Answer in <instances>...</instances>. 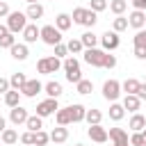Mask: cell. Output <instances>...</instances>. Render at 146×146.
<instances>
[{
	"instance_id": "obj_1",
	"label": "cell",
	"mask_w": 146,
	"mask_h": 146,
	"mask_svg": "<svg viewBox=\"0 0 146 146\" xmlns=\"http://www.w3.org/2000/svg\"><path fill=\"white\" fill-rule=\"evenodd\" d=\"M71 21H73V23H78V25H84V27H94V25H96V21H98V14H96V11H91V9H84V7H75V9H73Z\"/></svg>"
},
{
	"instance_id": "obj_2",
	"label": "cell",
	"mask_w": 146,
	"mask_h": 146,
	"mask_svg": "<svg viewBox=\"0 0 146 146\" xmlns=\"http://www.w3.org/2000/svg\"><path fill=\"white\" fill-rule=\"evenodd\" d=\"M62 68H64V73H66V80H68V82H73V84H78V82L82 80V71H80V62H78L75 57H66V59L62 62Z\"/></svg>"
},
{
	"instance_id": "obj_3",
	"label": "cell",
	"mask_w": 146,
	"mask_h": 146,
	"mask_svg": "<svg viewBox=\"0 0 146 146\" xmlns=\"http://www.w3.org/2000/svg\"><path fill=\"white\" fill-rule=\"evenodd\" d=\"M25 25H27V16H25V11H9V16H7V30H9L11 34L23 32Z\"/></svg>"
},
{
	"instance_id": "obj_4",
	"label": "cell",
	"mask_w": 146,
	"mask_h": 146,
	"mask_svg": "<svg viewBox=\"0 0 146 146\" xmlns=\"http://www.w3.org/2000/svg\"><path fill=\"white\" fill-rule=\"evenodd\" d=\"M39 39L48 46H57V43H62V32L55 25H43V27H39Z\"/></svg>"
},
{
	"instance_id": "obj_5",
	"label": "cell",
	"mask_w": 146,
	"mask_h": 146,
	"mask_svg": "<svg viewBox=\"0 0 146 146\" xmlns=\"http://www.w3.org/2000/svg\"><path fill=\"white\" fill-rule=\"evenodd\" d=\"M98 41H100V46H103V50H105V52L116 50V48H119V43H121L119 34H116L114 30H107L105 34H100V36H98Z\"/></svg>"
},
{
	"instance_id": "obj_6",
	"label": "cell",
	"mask_w": 146,
	"mask_h": 146,
	"mask_svg": "<svg viewBox=\"0 0 146 146\" xmlns=\"http://www.w3.org/2000/svg\"><path fill=\"white\" fill-rule=\"evenodd\" d=\"M82 55H84V62H87L89 66L103 68V59H105V50H103V48H87Z\"/></svg>"
},
{
	"instance_id": "obj_7",
	"label": "cell",
	"mask_w": 146,
	"mask_h": 146,
	"mask_svg": "<svg viewBox=\"0 0 146 146\" xmlns=\"http://www.w3.org/2000/svg\"><path fill=\"white\" fill-rule=\"evenodd\" d=\"M121 96V82L119 80H107L103 84V98L110 103H116V98Z\"/></svg>"
},
{
	"instance_id": "obj_8",
	"label": "cell",
	"mask_w": 146,
	"mask_h": 146,
	"mask_svg": "<svg viewBox=\"0 0 146 146\" xmlns=\"http://www.w3.org/2000/svg\"><path fill=\"white\" fill-rule=\"evenodd\" d=\"M57 110H59V105H57V98H46V100H41V103L36 105V116L46 119V116L55 114Z\"/></svg>"
},
{
	"instance_id": "obj_9",
	"label": "cell",
	"mask_w": 146,
	"mask_h": 146,
	"mask_svg": "<svg viewBox=\"0 0 146 146\" xmlns=\"http://www.w3.org/2000/svg\"><path fill=\"white\" fill-rule=\"evenodd\" d=\"M107 139H112L114 146H130V141H128V132H125L123 128H110Z\"/></svg>"
},
{
	"instance_id": "obj_10",
	"label": "cell",
	"mask_w": 146,
	"mask_h": 146,
	"mask_svg": "<svg viewBox=\"0 0 146 146\" xmlns=\"http://www.w3.org/2000/svg\"><path fill=\"white\" fill-rule=\"evenodd\" d=\"M87 135H89V139L96 141V144H105V141H107V130H105L100 123H98V125H89Z\"/></svg>"
},
{
	"instance_id": "obj_11",
	"label": "cell",
	"mask_w": 146,
	"mask_h": 146,
	"mask_svg": "<svg viewBox=\"0 0 146 146\" xmlns=\"http://www.w3.org/2000/svg\"><path fill=\"white\" fill-rule=\"evenodd\" d=\"M128 25L135 27V30H144V25H146V11H139V9L130 11V16H128Z\"/></svg>"
},
{
	"instance_id": "obj_12",
	"label": "cell",
	"mask_w": 146,
	"mask_h": 146,
	"mask_svg": "<svg viewBox=\"0 0 146 146\" xmlns=\"http://www.w3.org/2000/svg\"><path fill=\"white\" fill-rule=\"evenodd\" d=\"M41 89H43V84H41V82H39L36 78H34V80H27V82L23 84V89H21V96H27V98H34V96H36V94H39Z\"/></svg>"
},
{
	"instance_id": "obj_13",
	"label": "cell",
	"mask_w": 146,
	"mask_h": 146,
	"mask_svg": "<svg viewBox=\"0 0 146 146\" xmlns=\"http://www.w3.org/2000/svg\"><path fill=\"white\" fill-rule=\"evenodd\" d=\"M27 116H30V114H27V110H25V107H21V105H18V107H11V112H9V121H11L14 125H25Z\"/></svg>"
},
{
	"instance_id": "obj_14",
	"label": "cell",
	"mask_w": 146,
	"mask_h": 146,
	"mask_svg": "<svg viewBox=\"0 0 146 146\" xmlns=\"http://www.w3.org/2000/svg\"><path fill=\"white\" fill-rule=\"evenodd\" d=\"M128 128H130L132 132H141V130L146 128V116L139 114V112H135V114L130 116V121H128Z\"/></svg>"
},
{
	"instance_id": "obj_15",
	"label": "cell",
	"mask_w": 146,
	"mask_h": 146,
	"mask_svg": "<svg viewBox=\"0 0 146 146\" xmlns=\"http://www.w3.org/2000/svg\"><path fill=\"white\" fill-rule=\"evenodd\" d=\"M9 52H11V57H14V59H18V62H25V59H27V55H30L27 43H14V46L9 48Z\"/></svg>"
},
{
	"instance_id": "obj_16",
	"label": "cell",
	"mask_w": 146,
	"mask_h": 146,
	"mask_svg": "<svg viewBox=\"0 0 146 146\" xmlns=\"http://www.w3.org/2000/svg\"><path fill=\"white\" fill-rule=\"evenodd\" d=\"M68 112H71V123H80L84 121V114H87V107L75 103V105H68Z\"/></svg>"
},
{
	"instance_id": "obj_17",
	"label": "cell",
	"mask_w": 146,
	"mask_h": 146,
	"mask_svg": "<svg viewBox=\"0 0 146 146\" xmlns=\"http://www.w3.org/2000/svg\"><path fill=\"white\" fill-rule=\"evenodd\" d=\"M68 139V128L66 125H57V128H52V132H50V141H55V144H64Z\"/></svg>"
},
{
	"instance_id": "obj_18",
	"label": "cell",
	"mask_w": 146,
	"mask_h": 146,
	"mask_svg": "<svg viewBox=\"0 0 146 146\" xmlns=\"http://www.w3.org/2000/svg\"><path fill=\"white\" fill-rule=\"evenodd\" d=\"M16 43V36L7 30V25H0V48H11Z\"/></svg>"
},
{
	"instance_id": "obj_19",
	"label": "cell",
	"mask_w": 146,
	"mask_h": 146,
	"mask_svg": "<svg viewBox=\"0 0 146 146\" xmlns=\"http://www.w3.org/2000/svg\"><path fill=\"white\" fill-rule=\"evenodd\" d=\"M23 39H25V43H34L39 39V27L34 23H27L25 30H23Z\"/></svg>"
},
{
	"instance_id": "obj_20",
	"label": "cell",
	"mask_w": 146,
	"mask_h": 146,
	"mask_svg": "<svg viewBox=\"0 0 146 146\" xmlns=\"http://www.w3.org/2000/svg\"><path fill=\"white\" fill-rule=\"evenodd\" d=\"M139 80H135V78H128V80H123L121 82V91H125V96H135L137 94V89H139Z\"/></svg>"
},
{
	"instance_id": "obj_21",
	"label": "cell",
	"mask_w": 146,
	"mask_h": 146,
	"mask_svg": "<svg viewBox=\"0 0 146 146\" xmlns=\"http://www.w3.org/2000/svg\"><path fill=\"white\" fill-rule=\"evenodd\" d=\"M43 91L48 94V98H59V96L64 94L62 84H59V82H55V80H52V82H46V84H43Z\"/></svg>"
},
{
	"instance_id": "obj_22",
	"label": "cell",
	"mask_w": 146,
	"mask_h": 146,
	"mask_svg": "<svg viewBox=\"0 0 146 146\" xmlns=\"http://www.w3.org/2000/svg\"><path fill=\"white\" fill-rule=\"evenodd\" d=\"M71 25H73V21H71V16H68V14H64V11H62V14H57V18H55V27H57L59 32H66Z\"/></svg>"
},
{
	"instance_id": "obj_23",
	"label": "cell",
	"mask_w": 146,
	"mask_h": 146,
	"mask_svg": "<svg viewBox=\"0 0 146 146\" xmlns=\"http://www.w3.org/2000/svg\"><path fill=\"white\" fill-rule=\"evenodd\" d=\"M121 105H123V110H128V112H132V114H135V112H139V107H141V100H139L137 96H125Z\"/></svg>"
},
{
	"instance_id": "obj_24",
	"label": "cell",
	"mask_w": 146,
	"mask_h": 146,
	"mask_svg": "<svg viewBox=\"0 0 146 146\" xmlns=\"http://www.w3.org/2000/svg\"><path fill=\"white\" fill-rule=\"evenodd\" d=\"M0 141H2V144H7V146H11V144H16V141H18V132H16L14 128H5V130L0 132Z\"/></svg>"
},
{
	"instance_id": "obj_25",
	"label": "cell",
	"mask_w": 146,
	"mask_h": 146,
	"mask_svg": "<svg viewBox=\"0 0 146 146\" xmlns=\"http://www.w3.org/2000/svg\"><path fill=\"white\" fill-rule=\"evenodd\" d=\"M84 121H87L89 125H98V123L103 121V112H100V110H96V107H91V110H87Z\"/></svg>"
},
{
	"instance_id": "obj_26",
	"label": "cell",
	"mask_w": 146,
	"mask_h": 146,
	"mask_svg": "<svg viewBox=\"0 0 146 146\" xmlns=\"http://www.w3.org/2000/svg\"><path fill=\"white\" fill-rule=\"evenodd\" d=\"M25 16H27V18H32V21H39V18L43 16V5H39V2H34V5H27V11H25Z\"/></svg>"
},
{
	"instance_id": "obj_27",
	"label": "cell",
	"mask_w": 146,
	"mask_h": 146,
	"mask_svg": "<svg viewBox=\"0 0 146 146\" xmlns=\"http://www.w3.org/2000/svg\"><path fill=\"white\" fill-rule=\"evenodd\" d=\"M5 105H9V107H18V103H21V91H16V89H9L7 94H5Z\"/></svg>"
},
{
	"instance_id": "obj_28",
	"label": "cell",
	"mask_w": 146,
	"mask_h": 146,
	"mask_svg": "<svg viewBox=\"0 0 146 146\" xmlns=\"http://www.w3.org/2000/svg\"><path fill=\"white\" fill-rule=\"evenodd\" d=\"M55 121H57V125H68V123H71V112H68V107H59V110L55 112Z\"/></svg>"
},
{
	"instance_id": "obj_29",
	"label": "cell",
	"mask_w": 146,
	"mask_h": 146,
	"mask_svg": "<svg viewBox=\"0 0 146 146\" xmlns=\"http://www.w3.org/2000/svg\"><path fill=\"white\" fill-rule=\"evenodd\" d=\"M25 128L30 130V132H36V130H43V119L41 116H27V121H25Z\"/></svg>"
},
{
	"instance_id": "obj_30",
	"label": "cell",
	"mask_w": 146,
	"mask_h": 146,
	"mask_svg": "<svg viewBox=\"0 0 146 146\" xmlns=\"http://www.w3.org/2000/svg\"><path fill=\"white\" fill-rule=\"evenodd\" d=\"M25 82H27V78H25V73H14V75L9 78V87H11V89H16V91H21Z\"/></svg>"
},
{
	"instance_id": "obj_31",
	"label": "cell",
	"mask_w": 146,
	"mask_h": 146,
	"mask_svg": "<svg viewBox=\"0 0 146 146\" xmlns=\"http://www.w3.org/2000/svg\"><path fill=\"white\" fill-rule=\"evenodd\" d=\"M123 116H125L123 105H121V103H112V105H110V119H112V121H121Z\"/></svg>"
},
{
	"instance_id": "obj_32",
	"label": "cell",
	"mask_w": 146,
	"mask_h": 146,
	"mask_svg": "<svg viewBox=\"0 0 146 146\" xmlns=\"http://www.w3.org/2000/svg\"><path fill=\"white\" fill-rule=\"evenodd\" d=\"M107 7H110V11H112V14L123 16V11L128 9V2H125V0H110V5H107Z\"/></svg>"
},
{
	"instance_id": "obj_33",
	"label": "cell",
	"mask_w": 146,
	"mask_h": 146,
	"mask_svg": "<svg viewBox=\"0 0 146 146\" xmlns=\"http://www.w3.org/2000/svg\"><path fill=\"white\" fill-rule=\"evenodd\" d=\"M75 91H78V94H82V96H87V94H91V91H94V82L82 78V80L75 84Z\"/></svg>"
},
{
	"instance_id": "obj_34",
	"label": "cell",
	"mask_w": 146,
	"mask_h": 146,
	"mask_svg": "<svg viewBox=\"0 0 146 146\" xmlns=\"http://www.w3.org/2000/svg\"><path fill=\"white\" fill-rule=\"evenodd\" d=\"M80 41H82V46H84V48H96V43H98V36H96L94 32H84V34L80 36Z\"/></svg>"
},
{
	"instance_id": "obj_35",
	"label": "cell",
	"mask_w": 146,
	"mask_h": 146,
	"mask_svg": "<svg viewBox=\"0 0 146 146\" xmlns=\"http://www.w3.org/2000/svg\"><path fill=\"white\" fill-rule=\"evenodd\" d=\"M112 30H114L116 34L123 32V30H128V18H125V16H116L114 23H112Z\"/></svg>"
},
{
	"instance_id": "obj_36",
	"label": "cell",
	"mask_w": 146,
	"mask_h": 146,
	"mask_svg": "<svg viewBox=\"0 0 146 146\" xmlns=\"http://www.w3.org/2000/svg\"><path fill=\"white\" fill-rule=\"evenodd\" d=\"M48 141H50V135L46 130H36L34 132V146H46Z\"/></svg>"
},
{
	"instance_id": "obj_37",
	"label": "cell",
	"mask_w": 146,
	"mask_h": 146,
	"mask_svg": "<svg viewBox=\"0 0 146 146\" xmlns=\"http://www.w3.org/2000/svg\"><path fill=\"white\" fill-rule=\"evenodd\" d=\"M66 50H68V52H73V55H78V52H82V50H84V46H82V41H80V39H71V41L66 43Z\"/></svg>"
},
{
	"instance_id": "obj_38",
	"label": "cell",
	"mask_w": 146,
	"mask_h": 146,
	"mask_svg": "<svg viewBox=\"0 0 146 146\" xmlns=\"http://www.w3.org/2000/svg\"><path fill=\"white\" fill-rule=\"evenodd\" d=\"M135 48H146V30H137V34L132 36Z\"/></svg>"
},
{
	"instance_id": "obj_39",
	"label": "cell",
	"mask_w": 146,
	"mask_h": 146,
	"mask_svg": "<svg viewBox=\"0 0 146 146\" xmlns=\"http://www.w3.org/2000/svg\"><path fill=\"white\" fill-rule=\"evenodd\" d=\"M89 9L96 11V14H100V11L107 9V0H91V2H89Z\"/></svg>"
},
{
	"instance_id": "obj_40",
	"label": "cell",
	"mask_w": 146,
	"mask_h": 146,
	"mask_svg": "<svg viewBox=\"0 0 146 146\" xmlns=\"http://www.w3.org/2000/svg\"><path fill=\"white\" fill-rule=\"evenodd\" d=\"M46 62H48V71H50V73H55V71L62 68V59H57L55 55H52V57H46Z\"/></svg>"
},
{
	"instance_id": "obj_41",
	"label": "cell",
	"mask_w": 146,
	"mask_h": 146,
	"mask_svg": "<svg viewBox=\"0 0 146 146\" xmlns=\"http://www.w3.org/2000/svg\"><path fill=\"white\" fill-rule=\"evenodd\" d=\"M18 139H21V144H25V146H34V132H30V130L23 132Z\"/></svg>"
},
{
	"instance_id": "obj_42",
	"label": "cell",
	"mask_w": 146,
	"mask_h": 146,
	"mask_svg": "<svg viewBox=\"0 0 146 146\" xmlns=\"http://www.w3.org/2000/svg\"><path fill=\"white\" fill-rule=\"evenodd\" d=\"M128 141H130V146H144V137H141V132H132V135L128 137Z\"/></svg>"
},
{
	"instance_id": "obj_43",
	"label": "cell",
	"mask_w": 146,
	"mask_h": 146,
	"mask_svg": "<svg viewBox=\"0 0 146 146\" xmlns=\"http://www.w3.org/2000/svg\"><path fill=\"white\" fill-rule=\"evenodd\" d=\"M116 66V57L114 55H110V52H105V59H103V68H114Z\"/></svg>"
},
{
	"instance_id": "obj_44",
	"label": "cell",
	"mask_w": 146,
	"mask_h": 146,
	"mask_svg": "<svg viewBox=\"0 0 146 146\" xmlns=\"http://www.w3.org/2000/svg\"><path fill=\"white\" fill-rule=\"evenodd\" d=\"M36 71H39L41 75H50V71H48V62H46V57H41V59L36 62Z\"/></svg>"
},
{
	"instance_id": "obj_45",
	"label": "cell",
	"mask_w": 146,
	"mask_h": 146,
	"mask_svg": "<svg viewBox=\"0 0 146 146\" xmlns=\"http://www.w3.org/2000/svg\"><path fill=\"white\" fill-rule=\"evenodd\" d=\"M66 55H68L66 43H57V46H55V57H57V59H62V57H66Z\"/></svg>"
},
{
	"instance_id": "obj_46",
	"label": "cell",
	"mask_w": 146,
	"mask_h": 146,
	"mask_svg": "<svg viewBox=\"0 0 146 146\" xmlns=\"http://www.w3.org/2000/svg\"><path fill=\"white\" fill-rule=\"evenodd\" d=\"M139 100H146V82H141L139 84V89H137V94H135Z\"/></svg>"
},
{
	"instance_id": "obj_47",
	"label": "cell",
	"mask_w": 146,
	"mask_h": 146,
	"mask_svg": "<svg viewBox=\"0 0 146 146\" xmlns=\"http://www.w3.org/2000/svg\"><path fill=\"white\" fill-rule=\"evenodd\" d=\"M11 87H9V80L7 78H0V94H7Z\"/></svg>"
},
{
	"instance_id": "obj_48",
	"label": "cell",
	"mask_w": 146,
	"mask_h": 146,
	"mask_svg": "<svg viewBox=\"0 0 146 146\" xmlns=\"http://www.w3.org/2000/svg\"><path fill=\"white\" fill-rule=\"evenodd\" d=\"M5 16H9V5L5 0H0V18H5Z\"/></svg>"
},
{
	"instance_id": "obj_49",
	"label": "cell",
	"mask_w": 146,
	"mask_h": 146,
	"mask_svg": "<svg viewBox=\"0 0 146 146\" xmlns=\"http://www.w3.org/2000/svg\"><path fill=\"white\" fill-rule=\"evenodd\" d=\"M130 2H132V7H135V9L146 11V0H130Z\"/></svg>"
},
{
	"instance_id": "obj_50",
	"label": "cell",
	"mask_w": 146,
	"mask_h": 146,
	"mask_svg": "<svg viewBox=\"0 0 146 146\" xmlns=\"http://www.w3.org/2000/svg\"><path fill=\"white\" fill-rule=\"evenodd\" d=\"M135 57L137 59H146V48H135Z\"/></svg>"
},
{
	"instance_id": "obj_51",
	"label": "cell",
	"mask_w": 146,
	"mask_h": 146,
	"mask_svg": "<svg viewBox=\"0 0 146 146\" xmlns=\"http://www.w3.org/2000/svg\"><path fill=\"white\" fill-rule=\"evenodd\" d=\"M7 128V121H5V116H0V132Z\"/></svg>"
},
{
	"instance_id": "obj_52",
	"label": "cell",
	"mask_w": 146,
	"mask_h": 146,
	"mask_svg": "<svg viewBox=\"0 0 146 146\" xmlns=\"http://www.w3.org/2000/svg\"><path fill=\"white\" fill-rule=\"evenodd\" d=\"M141 137H144V146H146V128L141 130Z\"/></svg>"
},
{
	"instance_id": "obj_53",
	"label": "cell",
	"mask_w": 146,
	"mask_h": 146,
	"mask_svg": "<svg viewBox=\"0 0 146 146\" xmlns=\"http://www.w3.org/2000/svg\"><path fill=\"white\" fill-rule=\"evenodd\" d=\"M25 2H27V5H34V2H36V0H25Z\"/></svg>"
},
{
	"instance_id": "obj_54",
	"label": "cell",
	"mask_w": 146,
	"mask_h": 146,
	"mask_svg": "<svg viewBox=\"0 0 146 146\" xmlns=\"http://www.w3.org/2000/svg\"><path fill=\"white\" fill-rule=\"evenodd\" d=\"M75 146H84V144H75Z\"/></svg>"
},
{
	"instance_id": "obj_55",
	"label": "cell",
	"mask_w": 146,
	"mask_h": 146,
	"mask_svg": "<svg viewBox=\"0 0 146 146\" xmlns=\"http://www.w3.org/2000/svg\"><path fill=\"white\" fill-rule=\"evenodd\" d=\"M125 2H128V0H125Z\"/></svg>"
},
{
	"instance_id": "obj_56",
	"label": "cell",
	"mask_w": 146,
	"mask_h": 146,
	"mask_svg": "<svg viewBox=\"0 0 146 146\" xmlns=\"http://www.w3.org/2000/svg\"><path fill=\"white\" fill-rule=\"evenodd\" d=\"M144 27H146V25H144Z\"/></svg>"
}]
</instances>
